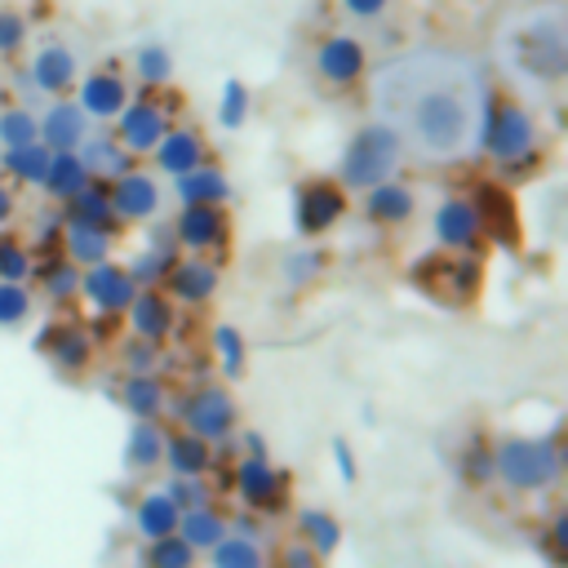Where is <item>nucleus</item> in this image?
Returning a JSON list of instances; mask_svg holds the SVG:
<instances>
[{
	"label": "nucleus",
	"mask_w": 568,
	"mask_h": 568,
	"mask_svg": "<svg viewBox=\"0 0 568 568\" xmlns=\"http://www.w3.org/2000/svg\"><path fill=\"white\" fill-rule=\"evenodd\" d=\"M0 106H4V89H0Z\"/></svg>",
	"instance_id": "obj_59"
},
{
	"label": "nucleus",
	"mask_w": 568,
	"mask_h": 568,
	"mask_svg": "<svg viewBox=\"0 0 568 568\" xmlns=\"http://www.w3.org/2000/svg\"><path fill=\"white\" fill-rule=\"evenodd\" d=\"M173 532H178L191 550H213L231 528H226V515L213 510V501H209V506H191V510H182Z\"/></svg>",
	"instance_id": "obj_29"
},
{
	"label": "nucleus",
	"mask_w": 568,
	"mask_h": 568,
	"mask_svg": "<svg viewBox=\"0 0 568 568\" xmlns=\"http://www.w3.org/2000/svg\"><path fill=\"white\" fill-rule=\"evenodd\" d=\"M40 138V115L31 106H0V146H22Z\"/></svg>",
	"instance_id": "obj_43"
},
{
	"label": "nucleus",
	"mask_w": 568,
	"mask_h": 568,
	"mask_svg": "<svg viewBox=\"0 0 568 568\" xmlns=\"http://www.w3.org/2000/svg\"><path fill=\"white\" fill-rule=\"evenodd\" d=\"M164 493H169V501L178 506V515L191 510V506H209V497H213L209 484H204V475H173Z\"/></svg>",
	"instance_id": "obj_48"
},
{
	"label": "nucleus",
	"mask_w": 568,
	"mask_h": 568,
	"mask_svg": "<svg viewBox=\"0 0 568 568\" xmlns=\"http://www.w3.org/2000/svg\"><path fill=\"white\" fill-rule=\"evenodd\" d=\"M133 293H138L133 275H129L120 262H111V257L80 271V297H84L98 315H124V306L133 302Z\"/></svg>",
	"instance_id": "obj_13"
},
{
	"label": "nucleus",
	"mask_w": 568,
	"mask_h": 568,
	"mask_svg": "<svg viewBox=\"0 0 568 568\" xmlns=\"http://www.w3.org/2000/svg\"><path fill=\"white\" fill-rule=\"evenodd\" d=\"M248 111H253V98H248V84L244 80H222V93H217V124L222 129H244L248 124Z\"/></svg>",
	"instance_id": "obj_39"
},
{
	"label": "nucleus",
	"mask_w": 568,
	"mask_h": 568,
	"mask_svg": "<svg viewBox=\"0 0 568 568\" xmlns=\"http://www.w3.org/2000/svg\"><path fill=\"white\" fill-rule=\"evenodd\" d=\"M364 71H368V49H364L359 36L333 31V36L320 40V49H315V75H320L324 84L351 89V84L364 80Z\"/></svg>",
	"instance_id": "obj_12"
},
{
	"label": "nucleus",
	"mask_w": 568,
	"mask_h": 568,
	"mask_svg": "<svg viewBox=\"0 0 568 568\" xmlns=\"http://www.w3.org/2000/svg\"><path fill=\"white\" fill-rule=\"evenodd\" d=\"M173 191L182 204H226L231 200V182L217 164H195L191 173H178Z\"/></svg>",
	"instance_id": "obj_28"
},
{
	"label": "nucleus",
	"mask_w": 568,
	"mask_h": 568,
	"mask_svg": "<svg viewBox=\"0 0 568 568\" xmlns=\"http://www.w3.org/2000/svg\"><path fill=\"white\" fill-rule=\"evenodd\" d=\"M226 528H235V537H253V541H257V519H253V515H240V519H226Z\"/></svg>",
	"instance_id": "obj_56"
},
{
	"label": "nucleus",
	"mask_w": 568,
	"mask_h": 568,
	"mask_svg": "<svg viewBox=\"0 0 568 568\" xmlns=\"http://www.w3.org/2000/svg\"><path fill=\"white\" fill-rule=\"evenodd\" d=\"M49 146L36 138V142H22V146H0V169L4 178L22 182V186H40L44 182V169H49Z\"/></svg>",
	"instance_id": "obj_31"
},
{
	"label": "nucleus",
	"mask_w": 568,
	"mask_h": 568,
	"mask_svg": "<svg viewBox=\"0 0 568 568\" xmlns=\"http://www.w3.org/2000/svg\"><path fill=\"white\" fill-rule=\"evenodd\" d=\"M164 457V430L151 417H133L129 439H124V466L129 470H151Z\"/></svg>",
	"instance_id": "obj_35"
},
{
	"label": "nucleus",
	"mask_w": 568,
	"mask_h": 568,
	"mask_svg": "<svg viewBox=\"0 0 568 568\" xmlns=\"http://www.w3.org/2000/svg\"><path fill=\"white\" fill-rule=\"evenodd\" d=\"M75 102L89 120H115L120 106L129 102V80L120 67H98L75 80Z\"/></svg>",
	"instance_id": "obj_16"
},
{
	"label": "nucleus",
	"mask_w": 568,
	"mask_h": 568,
	"mask_svg": "<svg viewBox=\"0 0 568 568\" xmlns=\"http://www.w3.org/2000/svg\"><path fill=\"white\" fill-rule=\"evenodd\" d=\"M386 4H390V0H337V9H342L346 18H359V22L382 18V13H386Z\"/></svg>",
	"instance_id": "obj_53"
},
{
	"label": "nucleus",
	"mask_w": 568,
	"mask_h": 568,
	"mask_svg": "<svg viewBox=\"0 0 568 568\" xmlns=\"http://www.w3.org/2000/svg\"><path fill=\"white\" fill-rule=\"evenodd\" d=\"M280 271H284V280H288L293 288H302V284H311V280L324 271V253H320V248H297V253H288V257L280 262Z\"/></svg>",
	"instance_id": "obj_49"
},
{
	"label": "nucleus",
	"mask_w": 568,
	"mask_h": 568,
	"mask_svg": "<svg viewBox=\"0 0 568 568\" xmlns=\"http://www.w3.org/2000/svg\"><path fill=\"white\" fill-rule=\"evenodd\" d=\"M27 40H31L27 13L13 4H0V58H18L27 49Z\"/></svg>",
	"instance_id": "obj_46"
},
{
	"label": "nucleus",
	"mask_w": 568,
	"mask_h": 568,
	"mask_svg": "<svg viewBox=\"0 0 568 568\" xmlns=\"http://www.w3.org/2000/svg\"><path fill=\"white\" fill-rule=\"evenodd\" d=\"M62 222H75V226H93V231L115 235L120 231V217L111 213L106 182H84L71 200H62Z\"/></svg>",
	"instance_id": "obj_24"
},
{
	"label": "nucleus",
	"mask_w": 568,
	"mask_h": 568,
	"mask_svg": "<svg viewBox=\"0 0 568 568\" xmlns=\"http://www.w3.org/2000/svg\"><path fill=\"white\" fill-rule=\"evenodd\" d=\"M346 217V186L333 178H302L293 186V231L320 240Z\"/></svg>",
	"instance_id": "obj_7"
},
{
	"label": "nucleus",
	"mask_w": 568,
	"mask_h": 568,
	"mask_svg": "<svg viewBox=\"0 0 568 568\" xmlns=\"http://www.w3.org/2000/svg\"><path fill=\"white\" fill-rule=\"evenodd\" d=\"M399 160H404V142L395 138L390 124L373 120V124H364V129L351 133V142L342 151V164H337V182L346 191H368V186L395 178Z\"/></svg>",
	"instance_id": "obj_6"
},
{
	"label": "nucleus",
	"mask_w": 568,
	"mask_h": 568,
	"mask_svg": "<svg viewBox=\"0 0 568 568\" xmlns=\"http://www.w3.org/2000/svg\"><path fill=\"white\" fill-rule=\"evenodd\" d=\"M333 457H337L342 484H355V457H351V444H346V439H333Z\"/></svg>",
	"instance_id": "obj_55"
},
{
	"label": "nucleus",
	"mask_w": 568,
	"mask_h": 568,
	"mask_svg": "<svg viewBox=\"0 0 568 568\" xmlns=\"http://www.w3.org/2000/svg\"><path fill=\"white\" fill-rule=\"evenodd\" d=\"M106 200L120 222H151L160 213V182L142 169H129L106 182Z\"/></svg>",
	"instance_id": "obj_15"
},
{
	"label": "nucleus",
	"mask_w": 568,
	"mask_h": 568,
	"mask_svg": "<svg viewBox=\"0 0 568 568\" xmlns=\"http://www.w3.org/2000/svg\"><path fill=\"white\" fill-rule=\"evenodd\" d=\"M178 417H182V426H186L191 435H200V439H209V444L231 439V430H235V422H240L235 399H231V390H222V386H195V390L178 404Z\"/></svg>",
	"instance_id": "obj_9"
},
{
	"label": "nucleus",
	"mask_w": 568,
	"mask_h": 568,
	"mask_svg": "<svg viewBox=\"0 0 568 568\" xmlns=\"http://www.w3.org/2000/svg\"><path fill=\"white\" fill-rule=\"evenodd\" d=\"M169 129V102L142 93V98H129L115 115V142L129 151V155H151V146L164 138Z\"/></svg>",
	"instance_id": "obj_10"
},
{
	"label": "nucleus",
	"mask_w": 568,
	"mask_h": 568,
	"mask_svg": "<svg viewBox=\"0 0 568 568\" xmlns=\"http://www.w3.org/2000/svg\"><path fill=\"white\" fill-rule=\"evenodd\" d=\"M244 453H257V457H266V444H262V435H257V430H248V435H244Z\"/></svg>",
	"instance_id": "obj_58"
},
{
	"label": "nucleus",
	"mask_w": 568,
	"mask_h": 568,
	"mask_svg": "<svg viewBox=\"0 0 568 568\" xmlns=\"http://www.w3.org/2000/svg\"><path fill=\"white\" fill-rule=\"evenodd\" d=\"M36 271V253L18 240V235H9V231H0V280H27Z\"/></svg>",
	"instance_id": "obj_45"
},
{
	"label": "nucleus",
	"mask_w": 568,
	"mask_h": 568,
	"mask_svg": "<svg viewBox=\"0 0 568 568\" xmlns=\"http://www.w3.org/2000/svg\"><path fill=\"white\" fill-rule=\"evenodd\" d=\"M408 284L444 311H466L484 288V262L475 253H453V248L422 253L408 266Z\"/></svg>",
	"instance_id": "obj_4"
},
{
	"label": "nucleus",
	"mask_w": 568,
	"mask_h": 568,
	"mask_svg": "<svg viewBox=\"0 0 568 568\" xmlns=\"http://www.w3.org/2000/svg\"><path fill=\"white\" fill-rule=\"evenodd\" d=\"M80 80V62L75 53L62 44V40H44L36 53H31V67H27V84L49 93V98H67Z\"/></svg>",
	"instance_id": "obj_14"
},
{
	"label": "nucleus",
	"mask_w": 568,
	"mask_h": 568,
	"mask_svg": "<svg viewBox=\"0 0 568 568\" xmlns=\"http://www.w3.org/2000/svg\"><path fill=\"white\" fill-rule=\"evenodd\" d=\"M133 80H138L146 93L169 89V84H173V53H169V44L142 40V44L133 49Z\"/></svg>",
	"instance_id": "obj_33"
},
{
	"label": "nucleus",
	"mask_w": 568,
	"mask_h": 568,
	"mask_svg": "<svg viewBox=\"0 0 568 568\" xmlns=\"http://www.w3.org/2000/svg\"><path fill=\"white\" fill-rule=\"evenodd\" d=\"M479 146L493 164L519 173L537 160V120L524 102L506 93H488L484 102V124H479Z\"/></svg>",
	"instance_id": "obj_3"
},
{
	"label": "nucleus",
	"mask_w": 568,
	"mask_h": 568,
	"mask_svg": "<svg viewBox=\"0 0 568 568\" xmlns=\"http://www.w3.org/2000/svg\"><path fill=\"white\" fill-rule=\"evenodd\" d=\"M209 555H213V568H262V550H257L253 537L226 532Z\"/></svg>",
	"instance_id": "obj_44"
},
{
	"label": "nucleus",
	"mask_w": 568,
	"mask_h": 568,
	"mask_svg": "<svg viewBox=\"0 0 568 568\" xmlns=\"http://www.w3.org/2000/svg\"><path fill=\"white\" fill-rule=\"evenodd\" d=\"M31 315V288L18 280H0V328H18Z\"/></svg>",
	"instance_id": "obj_47"
},
{
	"label": "nucleus",
	"mask_w": 568,
	"mask_h": 568,
	"mask_svg": "<svg viewBox=\"0 0 568 568\" xmlns=\"http://www.w3.org/2000/svg\"><path fill=\"white\" fill-rule=\"evenodd\" d=\"M40 280H44V297L49 302H71V297H80V266L75 262H67L62 253L40 271Z\"/></svg>",
	"instance_id": "obj_41"
},
{
	"label": "nucleus",
	"mask_w": 568,
	"mask_h": 568,
	"mask_svg": "<svg viewBox=\"0 0 568 568\" xmlns=\"http://www.w3.org/2000/svg\"><path fill=\"white\" fill-rule=\"evenodd\" d=\"M75 155H80V164L89 169L93 182H111V178H120V173L133 169V155H129L111 133H89V138L75 146Z\"/></svg>",
	"instance_id": "obj_26"
},
{
	"label": "nucleus",
	"mask_w": 568,
	"mask_h": 568,
	"mask_svg": "<svg viewBox=\"0 0 568 568\" xmlns=\"http://www.w3.org/2000/svg\"><path fill=\"white\" fill-rule=\"evenodd\" d=\"M133 524H138V532L151 541V537H164V532H173L178 528V506L169 501V493L164 488H155V493H142V501L133 506Z\"/></svg>",
	"instance_id": "obj_36"
},
{
	"label": "nucleus",
	"mask_w": 568,
	"mask_h": 568,
	"mask_svg": "<svg viewBox=\"0 0 568 568\" xmlns=\"http://www.w3.org/2000/svg\"><path fill=\"white\" fill-rule=\"evenodd\" d=\"M124 320H129V328H133V337H146V342H164V337H173V328H178V302L155 284V288H138L133 293V302L124 306Z\"/></svg>",
	"instance_id": "obj_18"
},
{
	"label": "nucleus",
	"mask_w": 568,
	"mask_h": 568,
	"mask_svg": "<svg viewBox=\"0 0 568 568\" xmlns=\"http://www.w3.org/2000/svg\"><path fill=\"white\" fill-rule=\"evenodd\" d=\"M160 466H169L173 475H209L213 470V444L191 435V430H173V435H164Z\"/></svg>",
	"instance_id": "obj_27"
},
{
	"label": "nucleus",
	"mask_w": 568,
	"mask_h": 568,
	"mask_svg": "<svg viewBox=\"0 0 568 568\" xmlns=\"http://www.w3.org/2000/svg\"><path fill=\"white\" fill-rule=\"evenodd\" d=\"M111 240H115V235H106V231L62 222V257L75 262L80 271L93 266V262H106V257H111Z\"/></svg>",
	"instance_id": "obj_32"
},
{
	"label": "nucleus",
	"mask_w": 568,
	"mask_h": 568,
	"mask_svg": "<svg viewBox=\"0 0 568 568\" xmlns=\"http://www.w3.org/2000/svg\"><path fill=\"white\" fill-rule=\"evenodd\" d=\"M413 213H417V195H413V186H404L395 178H386V182L364 191V217L377 222V226H399Z\"/></svg>",
	"instance_id": "obj_23"
},
{
	"label": "nucleus",
	"mask_w": 568,
	"mask_h": 568,
	"mask_svg": "<svg viewBox=\"0 0 568 568\" xmlns=\"http://www.w3.org/2000/svg\"><path fill=\"white\" fill-rule=\"evenodd\" d=\"M501 67L510 75H519V84H559L568 75V22L559 4H541L532 13H524L519 22H510L497 40Z\"/></svg>",
	"instance_id": "obj_2"
},
{
	"label": "nucleus",
	"mask_w": 568,
	"mask_h": 568,
	"mask_svg": "<svg viewBox=\"0 0 568 568\" xmlns=\"http://www.w3.org/2000/svg\"><path fill=\"white\" fill-rule=\"evenodd\" d=\"M297 532H302V541H306L320 559L342 546V524H337L328 510H320V506H306V510L297 515Z\"/></svg>",
	"instance_id": "obj_37"
},
{
	"label": "nucleus",
	"mask_w": 568,
	"mask_h": 568,
	"mask_svg": "<svg viewBox=\"0 0 568 568\" xmlns=\"http://www.w3.org/2000/svg\"><path fill=\"white\" fill-rule=\"evenodd\" d=\"M457 475H462L466 484H488V479H493V448H488V444H470V448H462V457H457Z\"/></svg>",
	"instance_id": "obj_50"
},
{
	"label": "nucleus",
	"mask_w": 568,
	"mask_h": 568,
	"mask_svg": "<svg viewBox=\"0 0 568 568\" xmlns=\"http://www.w3.org/2000/svg\"><path fill=\"white\" fill-rule=\"evenodd\" d=\"M430 226H435V240H439L444 248H453V253H475L479 240H484V235H479V217H475V209H470L466 195L439 200Z\"/></svg>",
	"instance_id": "obj_20"
},
{
	"label": "nucleus",
	"mask_w": 568,
	"mask_h": 568,
	"mask_svg": "<svg viewBox=\"0 0 568 568\" xmlns=\"http://www.w3.org/2000/svg\"><path fill=\"white\" fill-rule=\"evenodd\" d=\"M40 351H44L62 373H84L89 359H93V337H89L80 324L58 320V324H49V328L40 333Z\"/></svg>",
	"instance_id": "obj_22"
},
{
	"label": "nucleus",
	"mask_w": 568,
	"mask_h": 568,
	"mask_svg": "<svg viewBox=\"0 0 568 568\" xmlns=\"http://www.w3.org/2000/svg\"><path fill=\"white\" fill-rule=\"evenodd\" d=\"M142 568H195V550L178 532H164L142 550Z\"/></svg>",
	"instance_id": "obj_40"
},
{
	"label": "nucleus",
	"mask_w": 568,
	"mask_h": 568,
	"mask_svg": "<svg viewBox=\"0 0 568 568\" xmlns=\"http://www.w3.org/2000/svg\"><path fill=\"white\" fill-rule=\"evenodd\" d=\"M89 138V115L80 111L75 98H53L40 115V142L49 151H75Z\"/></svg>",
	"instance_id": "obj_21"
},
{
	"label": "nucleus",
	"mask_w": 568,
	"mask_h": 568,
	"mask_svg": "<svg viewBox=\"0 0 568 568\" xmlns=\"http://www.w3.org/2000/svg\"><path fill=\"white\" fill-rule=\"evenodd\" d=\"M120 359H124L129 373H155L160 368V346L146 342V337H129L124 351H120Z\"/></svg>",
	"instance_id": "obj_51"
},
{
	"label": "nucleus",
	"mask_w": 568,
	"mask_h": 568,
	"mask_svg": "<svg viewBox=\"0 0 568 568\" xmlns=\"http://www.w3.org/2000/svg\"><path fill=\"white\" fill-rule=\"evenodd\" d=\"M120 404L133 413V417H160L164 408H169V390H164V382L155 377V373H129L124 377V386H120Z\"/></svg>",
	"instance_id": "obj_30"
},
{
	"label": "nucleus",
	"mask_w": 568,
	"mask_h": 568,
	"mask_svg": "<svg viewBox=\"0 0 568 568\" xmlns=\"http://www.w3.org/2000/svg\"><path fill=\"white\" fill-rule=\"evenodd\" d=\"M160 284H164V293H169L173 302H182V306H204V302H213L222 275H217V266H213L209 257H178V262L164 271Z\"/></svg>",
	"instance_id": "obj_19"
},
{
	"label": "nucleus",
	"mask_w": 568,
	"mask_h": 568,
	"mask_svg": "<svg viewBox=\"0 0 568 568\" xmlns=\"http://www.w3.org/2000/svg\"><path fill=\"white\" fill-rule=\"evenodd\" d=\"M173 262H178V253H173V248H151V244H146L142 253H133V262H129L124 271L133 275V284H138V288H155Z\"/></svg>",
	"instance_id": "obj_42"
},
{
	"label": "nucleus",
	"mask_w": 568,
	"mask_h": 568,
	"mask_svg": "<svg viewBox=\"0 0 568 568\" xmlns=\"http://www.w3.org/2000/svg\"><path fill=\"white\" fill-rule=\"evenodd\" d=\"M13 217V191L0 182V222H9Z\"/></svg>",
	"instance_id": "obj_57"
},
{
	"label": "nucleus",
	"mask_w": 568,
	"mask_h": 568,
	"mask_svg": "<svg viewBox=\"0 0 568 568\" xmlns=\"http://www.w3.org/2000/svg\"><path fill=\"white\" fill-rule=\"evenodd\" d=\"M541 550H546V559H550L555 568L564 564V550H568V515H564V510L550 519V528H546V537H541Z\"/></svg>",
	"instance_id": "obj_52"
},
{
	"label": "nucleus",
	"mask_w": 568,
	"mask_h": 568,
	"mask_svg": "<svg viewBox=\"0 0 568 568\" xmlns=\"http://www.w3.org/2000/svg\"><path fill=\"white\" fill-rule=\"evenodd\" d=\"M475 217H479V235H488L497 248H519L524 240V222H519V204L510 195V186L501 182H475V191L466 195Z\"/></svg>",
	"instance_id": "obj_8"
},
{
	"label": "nucleus",
	"mask_w": 568,
	"mask_h": 568,
	"mask_svg": "<svg viewBox=\"0 0 568 568\" xmlns=\"http://www.w3.org/2000/svg\"><path fill=\"white\" fill-rule=\"evenodd\" d=\"M155 155V169L178 178V173H191L195 164H204V138L195 129H164V138L151 146Z\"/></svg>",
	"instance_id": "obj_25"
},
{
	"label": "nucleus",
	"mask_w": 568,
	"mask_h": 568,
	"mask_svg": "<svg viewBox=\"0 0 568 568\" xmlns=\"http://www.w3.org/2000/svg\"><path fill=\"white\" fill-rule=\"evenodd\" d=\"M488 80L457 49H413L373 75V106L404 151L444 164L479 146Z\"/></svg>",
	"instance_id": "obj_1"
},
{
	"label": "nucleus",
	"mask_w": 568,
	"mask_h": 568,
	"mask_svg": "<svg viewBox=\"0 0 568 568\" xmlns=\"http://www.w3.org/2000/svg\"><path fill=\"white\" fill-rule=\"evenodd\" d=\"M173 235L191 253H213V248H226L231 226L222 204H182V213L173 217Z\"/></svg>",
	"instance_id": "obj_17"
},
{
	"label": "nucleus",
	"mask_w": 568,
	"mask_h": 568,
	"mask_svg": "<svg viewBox=\"0 0 568 568\" xmlns=\"http://www.w3.org/2000/svg\"><path fill=\"white\" fill-rule=\"evenodd\" d=\"M564 475L559 435H506L493 448V479L510 484L515 493H541Z\"/></svg>",
	"instance_id": "obj_5"
},
{
	"label": "nucleus",
	"mask_w": 568,
	"mask_h": 568,
	"mask_svg": "<svg viewBox=\"0 0 568 568\" xmlns=\"http://www.w3.org/2000/svg\"><path fill=\"white\" fill-rule=\"evenodd\" d=\"M84 182H93V178H89V169L80 164V155H75V151H53L40 186H44V195H49V200H58V204H62V200H71Z\"/></svg>",
	"instance_id": "obj_34"
},
{
	"label": "nucleus",
	"mask_w": 568,
	"mask_h": 568,
	"mask_svg": "<svg viewBox=\"0 0 568 568\" xmlns=\"http://www.w3.org/2000/svg\"><path fill=\"white\" fill-rule=\"evenodd\" d=\"M280 568H320V555H315L306 541H297V546H284Z\"/></svg>",
	"instance_id": "obj_54"
},
{
	"label": "nucleus",
	"mask_w": 568,
	"mask_h": 568,
	"mask_svg": "<svg viewBox=\"0 0 568 568\" xmlns=\"http://www.w3.org/2000/svg\"><path fill=\"white\" fill-rule=\"evenodd\" d=\"M235 493L248 510H262V515H275L284 510L288 501V475H280L271 466V457H257V453H244L235 462Z\"/></svg>",
	"instance_id": "obj_11"
},
{
	"label": "nucleus",
	"mask_w": 568,
	"mask_h": 568,
	"mask_svg": "<svg viewBox=\"0 0 568 568\" xmlns=\"http://www.w3.org/2000/svg\"><path fill=\"white\" fill-rule=\"evenodd\" d=\"M213 355H217V368L235 382V377H244V364H248V342L240 337V328L235 324H217L213 328Z\"/></svg>",
	"instance_id": "obj_38"
}]
</instances>
